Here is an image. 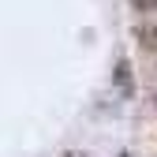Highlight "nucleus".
Here are the masks:
<instances>
[{
	"instance_id": "f257e3e1",
	"label": "nucleus",
	"mask_w": 157,
	"mask_h": 157,
	"mask_svg": "<svg viewBox=\"0 0 157 157\" xmlns=\"http://www.w3.org/2000/svg\"><path fill=\"white\" fill-rule=\"evenodd\" d=\"M135 41L142 49H157V23H139L135 26Z\"/></svg>"
},
{
	"instance_id": "f03ea898",
	"label": "nucleus",
	"mask_w": 157,
	"mask_h": 157,
	"mask_svg": "<svg viewBox=\"0 0 157 157\" xmlns=\"http://www.w3.org/2000/svg\"><path fill=\"white\" fill-rule=\"evenodd\" d=\"M116 86H120L124 94H131V64H127V60L116 64Z\"/></svg>"
},
{
	"instance_id": "7ed1b4c3",
	"label": "nucleus",
	"mask_w": 157,
	"mask_h": 157,
	"mask_svg": "<svg viewBox=\"0 0 157 157\" xmlns=\"http://www.w3.org/2000/svg\"><path fill=\"white\" fill-rule=\"evenodd\" d=\"M131 8L142 11V15H153V11H157V0H131Z\"/></svg>"
},
{
	"instance_id": "20e7f679",
	"label": "nucleus",
	"mask_w": 157,
	"mask_h": 157,
	"mask_svg": "<svg viewBox=\"0 0 157 157\" xmlns=\"http://www.w3.org/2000/svg\"><path fill=\"white\" fill-rule=\"evenodd\" d=\"M60 157H90V153H82V150H67V153H60Z\"/></svg>"
}]
</instances>
